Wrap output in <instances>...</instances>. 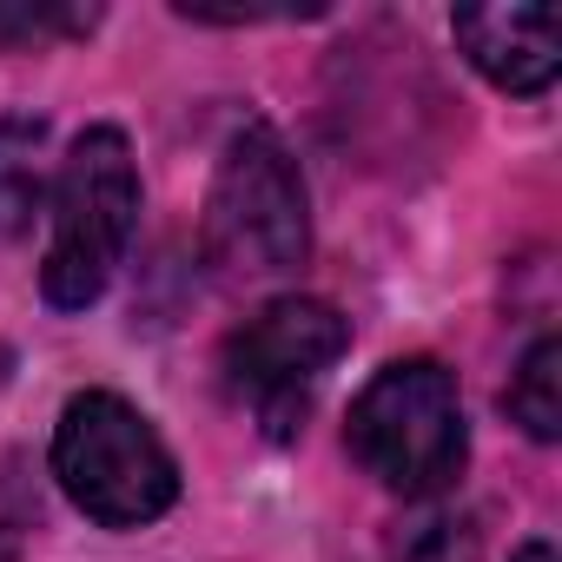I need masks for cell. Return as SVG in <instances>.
Here are the masks:
<instances>
[{
  "label": "cell",
  "mask_w": 562,
  "mask_h": 562,
  "mask_svg": "<svg viewBox=\"0 0 562 562\" xmlns=\"http://www.w3.org/2000/svg\"><path fill=\"white\" fill-rule=\"evenodd\" d=\"M139 225V166L120 126H87L54 179V238L41 265V292L54 312H87L126 265Z\"/></svg>",
  "instance_id": "6da1fadb"
},
{
  "label": "cell",
  "mask_w": 562,
  "mask_h": 562,
  "mask_svg": "<svg viewBox=\"0 0 562 562\" xmlns=\"http://www.w3.org/2000/svg\"><path fill=\"white\" fill-rule=\"evenodd\" d=\"M345 443H351V457L384 490H397L411 503L443 496L463 476V463H470V430H463L457 378L437 358H397V364H384L358 391Z\"/></svg>",
  "instance_id": "7a4b0ae2"
},
{
  "label": "cell",
  "mask_w": 562,
  "mask_h": 562,
  "mask_svg": "<svg viewBox=\"0 0 562 562\" xmlns=\"http://www.w3.org/2000/svg\"><path fill=\"white\" fill-rule=\"evenodd\" d=\"M54 476L100 529H146L179 503V463L166 437L113 391L67 397L54 424Z\"/></svg>",
  "instance_id": "3957f363"
},
{
  "label": "cell",
  "mask_w": 562,
  "mask_h": 562,
  "mask_svg": "<svg viewBox=\"0 0 562 562\" xmlns=\"http://www.w3.org/2000/svg\"><path fill=\"white\" fill-rule=\"evenodd\" d=\"M312 251V212H305V179L265 120L238 126L225 139V159L205 192V258L225 278H278L299 271Z\"/></svg>",
  "instance_id": "277c9868"
},
{
  "label": "cell",
  "mask_w": 562,
  "mask_h": 562,
  "mask_svg": "<svg viewBox=\"0 0 562 562\" xmlns=\"http://www.w3.org/2000/svg\"><path fill=\"white\" fill-rule=\"evenodd\" d=\"M345 345H351V325L338 318V305L292 292V299L258 305V312L225 338L218 371H225L232 397L251 404V411L271 424V437H292L299 417H305V404H312V391H318L325 371L345 358Z\"/></svg>",
  "instance_id": "5b68a950"
},
{
  "label": "cell",
  "mask_w": 562,
  "mask_h": 562,
  "mask_svg": "<svg viewBox=\"0 0 562 562\" xmlns=\"http://www.w3.org/2000/svg\"><path fill=\"white\" fill-rule=\"evenodd\" d=\"M463 60L503 93H542L562 74V21L555 8H463L450 21Z\"/></svg>",
  "instance_id": "8992f818"
},
{
  "label": "cell",
  "mask_w": 562,
  "mask_h": 562,
  "mask_svg": "<svg viewBox=\"0 0 562 562\" xmlns=\"http://www.w3.org/2000/svg\"><path fill=\"white\" fill-rule=\"evenodd\" d=\"M41 146H47V120L27 113L0 120V238H21L41 212Z\"/></svg>",
  "instance_id": "52a82bcc"
},
{
  "label": "cell",
  "mask_w": 562,
  "mask_h": 562,
  "mask_svg": "<svg viewBox=\"0 0 562 562\" xmlns=\"http://www.w3.org/2000/svg\"><path fill=\"white\" fill-rule=\"evenodd\" d=\"M503 411L536 437V443H555L562 437V338H536L503 391Z\"/></svg>",
  "instance_id": "ba28073f"
},
{
  "label": "cell",
  "mask_w": 562,
  "mask_h": 562,
  "mask_svg": "<svg viewBox=\"0 0 562 562\" xmlns=\"http://www.w3.org/2000/svg\"><path fill=\"white\" fill-rule=\"evenodd\" d=\"M93 8H27V0H0V47H41V41H67V34H93Z\"/></svg>",
  "instance_id": "9c48e42d"
},
{
  "label": "cell",
  "mask_w": 562,
  "mask_h": 562,
  "mask_svg": "<svg viewBox=\"0 0 562 562\" xmlns=\"http://www.w3.org/2000/svg\"><path fill=\"white\" fill-rule=\"evenodd\" d=\"M516 562H555V542H542V536H536V542H522V549H516Z\"/></svg>",
  "instance_id": "30bf717a"
}]
</instances>
